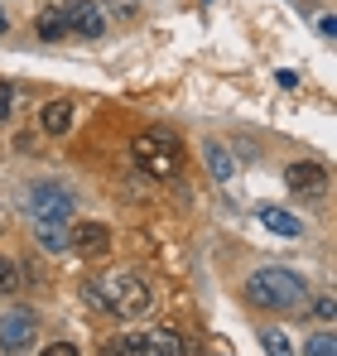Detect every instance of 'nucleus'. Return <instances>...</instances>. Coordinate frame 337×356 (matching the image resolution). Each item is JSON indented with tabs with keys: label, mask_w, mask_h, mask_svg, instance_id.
Instances as JSON below:
<instances>
[{
	"label": "nucleus",
	"mask_w": 337,
	"mask_h": 356,
	"mask_svg": "<svg viewBox=\"0 0 337 356\" xmlns=\"http://www.w3.org/2000/svg\"><path fill=\"white\" fill-rule=\"evenodd\" d=\"M82 298L102 313H116V318H140L150 313V284L135 275V270H102L97 280L82 284Z\"/></svg>",
	"instance_id": "f257e3e1"
},
{
	"label": "nucleus",
	"mask_w": 337,
	"mask_h": 356,
	"mask_svg": "<svg viewBox=\"0 0 337 356\" xmlns=\"http://www.w3.org/2000/svg\"><path fill=\"white\" fill-rule=\"evenodd\" d=\"M116 10H125V15H130V10H135V0H116Z\"/></svg>",
	"instance_id": "4be33fe9"
},
{
	"label": "nucleus",
	"mask_w": 337,
	"mask_h": 356,
	"mask_svg": "<svg viewBox=\"0 0 337 356\" xmlns=\"http://www.w3.org/2000/svg\"><path fill=\"white\" fill-rule=\"evenodd\" d=\"M5 29H10V19H5V10H0V34H5Z\"/></svg>",
	"instance_id": "5701e85b"
},
{
	"label": "nucleus",
	"mask_w": 337,
	"mask_h": 356,
	"mask_svg": "<svg viewBox=\"0 0 337 356\" xmlns=\"http://www.w3.org/2000/svg\"><path fill=\"white\" fill-rule=\"evenodd\" d=\"M284 183H289V193H304V197H323V193H328V174H323V164H313V159L289 164V169H284Z\"/></svg>",
	"instance_id": "6e6552de"
},
{
	"label": "nucleus",
	"mask_w": 337,
	"mask_h": 356,
	"mask_svg": "<svg viewBox=\"0 0 337 356\" xmlns=\"http://www.w3.org/2000/svg\"><path fill=\"white\" fill-rule=\"evenodd\" d=\"M130 154L150 178H178V169H183V145L168 130H140L130 140Z\"/></svg>",
	"instance_id": "7ed1b4c3"
},
{
	"label": "nucleus",
	"mask_w": 337,
	"mask_h": 356,
	"mask_svg": "<svg viewBox=\"0 0 337 356\" xmlns=\"http://www.w3.org/2000/svg\"><path fill=\"white\" fill-rule=\"evenodd\" d=\"M246 298H251L256 308L299 313V308L308 303V284H304L294 270H284V265H265V270H256V275L246 280Z\"/></svg>",
	"instance_id": "f03ea898"
},
{
	"label": "nucleus",
	"mask_w": 337,
	"mask_h": 356,
	"mask_svg": "<svg viewBox=\"0 0 337 356\" xmlns=\"http://www.w3.org/2000/svg\"><path fill=\"white\" fill-rule=\"evenodd\" d=\"M260 342H265V356H294L289 337H284V332H275V327H270V332H260Z\"/></svg>",
	"instance_id": "f3484780"
},
{
	"label": "nucleus",
	"mask_w": 337,
	"mask_h": 356,
	"mask_svg": "<svg viewBox=\"0 0 337 356\" xmlns=\"http://www.w3.org/2000/svg\"><path fill=\"white\" fill-rule=\"evenodd\" d=\"M256 222H260L265 232H275V236H284V241H289V236H299V232H304L294 212H284V207H265V202L256 207Z\"/></svg>",
	"instance_id": "9d476101"
},
{
	"label": "nucleus",
	"mask_w": 337,
	"mask_h": 356,
	"mask_svg": "<svg viewBox=\"0 0 337 356\" xmlns=\"http://www.w3.org/2000/svg\"><path fill=\"white\" fill-rule=\"evenodd\" d=\"M29 207H34V222H68L72 217V193L63 183H39L29 193Z\"/></svg>",
	"instance_id": "39448f33"
},
{
	"label": "nucleus",
	"mask_w": 337,
	"mask_h": 356,
	"mask_svg": "<svg viewBox=\"0 0 337 356\" xmlns=\"http://www.w3.org/2000/svg\"><path fill=\"white\" fill-rule=\"evenodd\" d=\"M34 332H39V323H34L29 308H10V313L0 318V347H5V352H24V347H34Z\"/></svg>",
	"instance_id": "0eeeda50"
},
{
	"label": "nucleus",
	"mask_w": 337,
	"mask_h": 356,
	"mask_svg": "<svg viewBox=\"0 0 337 356\" xmlns=\"http://www.w3.org/2000/svg\"><path fill=\"white\" fill-rule=\"evenodd\" d=\"M19 284H24V270L0 255V294H19Z\"/></svg>",
	"instance_id": "2eb2a0df"
},
{
	"label": "nucleus",
	"mask_w": 337,
	"mask_h": 356,
	"mask_svg": "<svg viewBox=\"0 0 337 356\" xmlns=\"http://www.w3.org/2000/svg\"><path fill=\"white\" fill-rule=\"evenodd\" d=\"M207 347H212V352H207V356H231V342H222V337H212Z\"/></svg>",
	"instance_id": "aec40b11"
},
{
	"label": "nucleus",
	"mask_w": 337,
	"mask_h": 356,
	"mask_svg": "<svg viewBox=\"0 0 337 356\" xmlns=\"http://www.w3.org/2000/svg\"><path fill=\"white\" fill-rule=\"evenodd\" d=\"M63 15H68V34L72 39H102L107 34V10L97 0H68Z\"/></svg>",
	"instance_id": "20e7f679"
},
{
	"label": "nucleus",
	"mask_w": 337,
	"mask_h": 356,
	"mask_svg": "<svg viewBox=\"0 0 337 356\" xmlns=\"http://www.w3.org/2000/svg\"><path fill=\"white\" fill-rule=\"evenodd\" d=\"M44 356H82L72 342H54V347H44Z\"/></svg>",
	"instance_id": "6ab92c4d"
},
{
	"label": "nucleus",
	"mask_w": 337,
	"mask_h": 356,
	"mask_svg": "<svg viewBox=\"0 0 337 356\" xmlns=\"http://www.w3.org/2000/svg\"><path fill=\"white\" fill-rule=\"evenodd\" d=\"M34 34H39V39H49V44H58V39H72V34H68V15H63V5H49V10H39V19H34Z\"/></svg>",
	"instance_id": "9b49d317"
},
{
	"label": "nucleus",
	"mask_w": 337,
	"mask_h": 356,
	"mask_svg": "<svg viewBox=\"0 0 337 356\" xmlns=\"http://www.w3.org/2000/svg\"><path fill=\"white\" fill-rule=\"evenodd\" d=\"M68 245L82 250V255H102V250H111V227L107 222H77Z\"/></svg>",
	"instance_id": "1a4fd4ad"
},
{
	"label": "nucleus",
	"mask_w": 337,
	"mask_h": 356,
	"mask_svg": "<svg viewBox=\"0 0 337 356\" xmlns=\"http://www.w3.org/2000/svg\"><path fill=\"white\" fill-rule=\"evenodd\" d=\"M304 356H337L333 332H318V337H308V342H304Z\"/></svg>",
	"instance_id": "dca6fc26"
},
{
	"label": "nucleus",
	"mask_w": 337,
	"mask_h": 356,
	"mask_svg": "<svg viewBox=\"0 0 337 356\" xmlns=\"http://www.w3.org/2000/svg\"><path fill=\"white\" fill-rule=\"evenodd\" d=\"M72 116H77L72 102H49V106L39 111V125H44L49 135H68V130H72Z\"/></svg>",
	"instance_id": "f8f14e48"
},
{
	"label": "nucleus",
	"mask_w": 337,
	"mask_h": 356,
	"mask_svg": "<svg viewBox=\"0 0 337 356\" xmlns=\"http://www.w3.org/2000/svg\"><path fill=\"white\" fill-rule=\"evenodd\" d=\"M313 313H318V318H323V323H333L337 303H333V298H328V294H323V298H313Z\"/></svg>",
	"instance_id": "a211bd4d"
},
{
	"label": "nucleus",
	"mask_w": 337,
	"mask_h": 356,
	"mask_svg": "<svg viewBox=\"0 0 337 356\" xmlns=\"http://www.w3.org/2000/svg\"><path fill=\"white\" fill-rule=\"evenodd\" d=\"M203 154H207V169H212V178H217V183H231V178H236V159L226 154L217 140H207V149H203Z\"/></svg>",
	"instance_id": "ddd939ff"
},
{
	"label": "nucleus",
	"mask_w": 337,
	"mask_h": 356,
	"mask_svg": "<svg viewBox=\"0 0 337 356\" xmlns=\"http://www.w3.org/2000/svg\"><path fill=\"white\" fill-rule=\"evenodd\" d=\"M125 356H188V347H183L178 332L155 327V332H135V337H125Z\"/></svg>",
	"instance_id": "423d86ee"
},
{
	"label": "nucleus",
	"mask_w": 337,
	"mask_h": 356,
	"mask_svg": "<svg viewBox=\"0 0 337 356\" xmlns=\"http://www.w3.org/2000/svg\"><path fill=\"white\" fill-rule=\"evenodd\" d=\"M34 232H39V245L44 250H68V241H72L68 222H34Z\"/></svg>",
	"instance_id": "4468645a"
},
{
	"label": "nucleus",
	"mask_w": 337,
	"mask_h": 356,
	"mask_svg": "<svg viewBox=\"0 0 337 356\" xmlns=\"http://www.w3.org/2000/svg\"><path fill=\"white\" fill-rule=\"evenodd\" d=\"M10 102H15V92H10V87H0V120L10 116Z\"/></svg>",
	"instance_id": "412c9836"
}]
</instances>
